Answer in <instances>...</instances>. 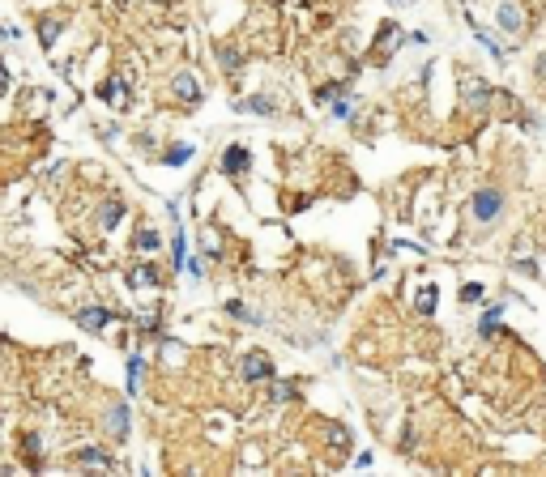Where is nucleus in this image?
Wrapping results in <instances>:
<instances>
[{
	"mask_svg": "<svg viewBox=\"0 0 546 477\" xmlns=\"http://www.w3.org/2000/svg\"><path fill=\"white\" fill-rule=\"evenodd\" d=\"M226 311H231L235 320H248V324H256V316H252V311H248L243 303H226Z\"/></svg>",
	"mask_w": 546,
	"mask_h": 477,
	"instance_id": "obj_18",
	"label": "nucleus"
},
{
	"mask_svg": "<svg viewBox=\"0 0 546 477\" xmlns=\"http://www.w3.org/2000/svg\"><path fill=\"white\" fill-rule=\"evenodd\" d=\"M137 247H141V252H158V235H154V230H141V235H137Z\"/></svg>",
	"mask_w": 546,
	"mask_h": 477,
	"instance_id": "obj_15",
	"label": "nucleus"
},
{
	"mask_svg": "<svg viewBox=\"0 0 546 477\" xmlns=\"http://www.w3.org/2000/svg\"><path fill=\"white\" fill-rule=\"evenodd\" d=\"M222 64H226V68H235V64H239V55H235L231 47H222Z\"/></svg>",
	"mask_w": 546,
	"mask_h": 477,
	"instance_id": "obj_23",
	"label": "nucleus"
},
{
	"mask_svg": "<svg viewBox=\"0 0 546 477\" xmlns=\"http://www.w3.org/2000/svg\"><path fill=\"white\" fill-rule=\"evenodd\" d=\"M534 73H538V81H546V51L534 60Z\"/></svg>",
	"mask_w": 546,
	"mask_h": 477,
	"instance_id": "obj_25",
	"label": "nucleus"
},
{
	"mask_svg": "<svg viewBox=\"0 0 546 477\" xmlns=\"http://www.w3.org/2000/svg\"><path fill=\"white\" fill-rule=\"evenodd\" d=\"M111 431H115V435L128 431V414H124V409H111Z\"/></svg>",
	"mask_w": 546,
	"mask_h": 477,
	"instance_id": "obj_19",
	"label": "nucleus"
},
{
	"mask_svg": "<svg viewBox=\"0 0 546 477\" xmlns=\"http://www.w3.org/2000/svg\"><path fill=\"white\" fill-rule=\"evenodd\" d=\"M504 209H508V196H504V188H478L474 196H470V218L478 222V226H495L500 218H504Z\"/></svg>",
	"mask_w": 546,
	"mask_h": 477,
	"instance_id": "obj_1",
	"label": "nucleus"
},
{
	"mask_svg": "<svg viewBox=\"0 0 546 477\" xmlns=\"http://www.w3.org/2000/svg\"><path fill=\"white\" fill-rule=\"evenodd\" d=\"M4 85H9V68L0 64V90H4Z\"/></svg>",
	"mask_w": 546,
	"mask_h": 477,
	"instance_id": "obj_26",
	"label": "nucleus"
},
{
	"mask_svg": "<svg viewBox=\"0 0 546 477\" xmlns=\"http://www.w3.org/2000/svg\"><path fill=\"white\" fill-rule=\"evenodd\" d=\"M461 94H466V107H470V111H487V107H491V85H487L483 77H466Z\"/></svg>",
	"mask_w": 546,
	"mask_h": 477,
	"instance_id": "obj_3",
	"label": "nucleus"
},
{
	"mask_svg": "<svg viewBox=\"0 0 546 477\" xmlns=\"http://www.w3.org/2000/svg\"><path fill=\"white\" fill-rule=\"evenodd\" d=\"M478 43H483V47H487V51H491L495 60H504V43H500V38H491L487 30H478Z\"/></svg>",
	"mask_w": 546,
	"mask_h": 477,
	"instance_id": "obj_11",
	"label": "nucleus"
},
{
	"mask_svg": "<svg viewBox=\"0 0 546 477\" xmlns=\"http://www.w3.org/2000/svg\"><path fill=\"white\" fill-rule=\"evenodd\" d=\"M132 286H154V269H149V264L132 269Z\"/></svg>",
	"mask_w": 546,
	"mask_h": 477,
	"instance_id": "obj_16",
	"label": "nucleus"
},
{
	"mask_svg": "<svg viewBox=\"0 0 546 477\" xmlns=\"http://www.w3.org/2000/svg\"><path fill=\"white\" fill-rule=\"evenodd\" d=\"M120 213H124L120 205H107V213H103V230H111V226L120 222Z\"/></svg>",
	"mask_w": 546,
	"mask_h": 477,
	"instance_id": "obj_20",
	"label": "nucleus"
},
{
	"mask_svg": "<svg viewBox=\"0 0 546 477\" xmlns=\"http://www.w3.org/2000/svg\"><path fill=\"white\" fill-rule=\"evenodd\" d=\"M243 375H248V380H269V375H273V363H269L265 354H248V358H243Z\"/></svg>",
	"mask_w": 546,
	"mask_h": 477,
	"instance_id": "obj_6",
	"label": "nucleus"
},
{
	"mask_svg": "<svg viewBox=\"0 0 546 477\" xmlns=\"http://www.w3.org/2000/svg\"><path fill=\"white\" fill-rule=\"evenodd\" d=\"M252 166V158H248V149H239V145H231L226 154H222V171L231 175V179H239L243 171Z\"/></svg>",
	"mask_w": 546,
	"mask_h": 477,
	"instance_id": "obj_4",
	"label": "nucleus"
},
{
	"mask_svg": "<svg viewBox=\"0 0 546 477\" xmlns=\"http://www.w3.org/2000/svg\"><path fill=\"white\" fill-rule=\"evenodd\" d=\"M188 158H192V145H179V149H171V154H167V162H171V166H184Z\"/></svg>",
	"mask_w": 546,
	"mask_h": 477,
	"instance_id": "obj_14",
	"label": "nucleus"
},
{
	"mask_svg": "<svg viewBox=\"0 0 546 477\" xmlns=\"http://www.w3.org/2000/svg\"><path fill=\"white\" fill-rule=\"evenodd\" d=\"M243 111H256V115H269V111H273V102H269V98H248V102H243Z\"/></svg>",
	"mask_w": 546,
	"mask_h": 477,
	"instance_id": "obj_13",
	"label": "nucleus"
},
{
	"mask_svg": "<svg viewBox=\"0 0 546 477\" xmlns=\"http://www.w3.org/2000/svg\"><path fill=\"white\" fill-rule=\"evenodd\" d=\"M81 461H85V465H103V469L111 465V461H107L103 452H94V448H85V452H81Z\"/></svg>",
	"mask_w": 546,
	"mask_h": 477,
	"instance_id": "obj_21",
	"label": "nucleus"
},
{
	"mask_svg": "<svg viewBox=\"0 0 546 477\" xmlns=\"http://www.w3.org/2000/svg\"><path fill=\"white\" fill-rule=\"evenodd\" d=\"M141 375H145V363L141 358H128V392L141 388Z\"/></svg>",
	"mask_w": 546,
	"mask_h": 477,
	"instance_id": "obj_10",
	"label": "nucleus"
},
{
	"mask_svg": "<svg viewBox=\"0 0 546 477\" xmlns=\"http://www.w3.org/2000/svg\"><path fill=\"white\" fill-rule=\"evenodd\" d=\"M98 94H103V98H111V102H124V85H120V81H107V85H98Z\"/></svg>",
	"mask_w": 546,
	"mask_h": 477,
	"instance_id": "obj_12",
	"label": "nucleus"
},
{
	"mask_svg": "<svg viewBox=\"0 0 546 477\" xmlns=\"http://www.w3.org/2000/svg\"><path fill=\"white\" fill-rule=\"evenodd\" d=\"M56 30H60L56 21H47V26H43V47H51V43H56Z\"/></svg>",
	"mask_w": 546,
	"mask_h": 477,
	"instance_id": "obj_22",
	"label": "nucleus"
},
{
	"mask_svg": "<svg viewBox=\"0 0 546 477\" xmlns=\"http://www.w3.org/2000/svg\"><path fill=\"white\" fill-rule=\"evenodd\" d=\"M175 94H179V98H188V102H196V98H201V90H196V81H192L188 73H179V77H175Z\"/></svg>",
	"mask_w": 546,
	"mask_h": 477,
	"instance_id": "obj_8",
	"label": "nucleus"
},
{
	"mask_svg": "<svg viewBox=\"0 0 546 477\" xmlns=\"http://www.w3.org/2000/svg\"><path fill=\"white\" fill-rule=\"evenodd\" d=\"M77 324L90 328V333H103V328L111 324V311H103V307H85V311L77 316Z\"/></svg>",
	"mask_w": 546,
	"mask_h": 477,
	"instance_id": "obj_5",
	"label": "nucleus"
},
{
	"mask_svg": "<svg viewBox=\"0 0 546 477\" xmlns=\"http://www.w3.org/2000/svg\"><path fill=\"white\" fill-rule=\"evenodd\" d=\"M500 316H504V303H491V307L483 311V320H478V333H483V337H491V333L500 328Z\"/></svg>",
	"mask_w": 546,
	"mask_h": 477,
	"instance_id": "obj_7",
	"label": "nucleus"
},
{
	"mask_svg": "<svg viewBox=\"0 0 546 477\" xmlns=\"http://www.w3.org/2000/svg\"><path fill=\"white\" fill-rule=\"evenodd\" d=\"M495 21H500V30L521 34V30H525V4H521V0H500V4H495Z\"/></svg>",
	"mask_w": 546,
	"mask_h": 477,
	"instance_id": "obj_2",
	"label": "nucleus"
},
{
	"mask_svg": "<svg viewBox=\"0 0 546 477\" xmlns=\"http://www.w3.org/2000/svg\"><path fill=\"white\" fill-rule=\"evenodd\" d=\"M436 303H440V290H436V286H427V290H419V303H414V307H419V316H431V311H436Z\"/></svg>",
	"mask_w": 546,
	"mask_h": 477,
	"instance_id": "obj_9",
	"label": "nucleus"
},
{
	"mask_svg": "<svg viewBox=\"0 0 546 477\" xmlns=\"http://www.w3.org/2000/svg\"><path fill=\"white\" fill-rule=\"evenodd\" d=\"M483 294H487V290H483L478 282H470V286H461V303H478Z\"/></svg>",
	"mask_w": 546,
	"mask_h": 477,
	"instance_id": "obj_17",
	"label": "nucleus"
},
{
	"mask_svg": "<svg viewBox=\"0 0 546 477\" xmlns=\"http://www.w3.org/2000/svg\"><path fill=\"white\" fill-rule=\"evenodd\" d=\"M333 115H342V119H346V115H350V102H346V98H337V102H333Z\"/></svg>",
	"mask_w": 546,
	"mask_h": 477,
	"instance_id": "obj_24",
	"label": "nucleus"
}]
</instances>
